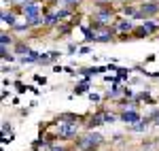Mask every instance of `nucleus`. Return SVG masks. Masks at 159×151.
Segmentation results:
<instances>
[{
    "instance_id": "1",
    "label": "nucleus",
    "mask_w": 159,
    "mask_h": 151,
    "mask_svg": "<svg viewBox=\"0 0 159 151\" xmlns=\"http://www.w3.org/2000/svg\"><path fill=\"white\" fill-rule=\"evenodd\" d=\"M102 145V134L100 132H87L83 139H79V149L83 151H96Z\"/></svg>"
},
{
    "instance_id": "2",
    "label": "nucleus",
    "mask_w": 159,
    "mask_h": 151,
    "mask_svg": "<svg viewBox=\"0 0 159 151\" xmlns=\"http://www.w3.org/2000/svg\"><path fill=\"white\" fill-rule=\"evenodd\" d=\"M24 9H21V13H24L25 21H30V19H36V17H40V15H45V9H40V4H38L36 0H24Z\"/></svg>"
},
{
    "instance_id": "3",
    "label": "nucleus",
    "mask_w": 159,
    "mask_h": 151,
    "mask_svg": "<svg viewBox=\"0 0 159 151\" xmlns=\"http://www.w3.org/2000/svg\"><path fill=\"white\" fill-rule=\"evenodd\" d=\"M79 132V121H60L57 139H72Z\"/></svg>"
},
{
    "instance_id": "4",
    "label": "nucleus",
    "mask_w": 159,
    "mask_h": 151,
    "mask_svg": "<svg viewBox=\"0 0 159 151\" xmlns=\"http://www.w3.org/2000/svg\"><path fill=\"white\" fill-rule=\"evenodd\" d=\"M93 17L98 19V21H102V24H112V21H117L115 19V13L110 11V9H102V7H98V9H93Z\"/></svg>"
},
{
    "instance_id": "5",
    "label": "nucleus",
    "mask_w": 159,
    "mask_h": 151,
    "mask_svg": "<svg viewBox=\"0 0 159 151\" xmlns=\"http://www.w3.org/2000/svg\"><path fill=\"white\" fill-rule=\"evenodd\" d=\"M121 121L129 124V126H134L136 121H140V113H138L136 109H125V111L121 113Z\"/></svg>"
},
{
    "instance_id": "6",
    "label": "nucleus",
    "mask_w": 159,
    "mask_h": 151,
    "mask_svg": "<svg viewBox=\"0 0 159 151\" xmlns=\"http://www.w3.org/2000/svg\"><path fill=\"white\" fill-rule=\"evenodd\" d=\"M140 11L144 13V17L148 19V15L159 13V4H157V2H142V4H140Z\"/></svg>"
},
{
    "instance_id": "7",
    "label": "nucleus",
    "mask_w": 159,
    "mask_h": 151,
    "mask_svg": "<svg viewBox=\"0 0 159 151\" xmlns=\"http://www.w3.org/2000/svg\"><path fill=\"white\" fill-rule=\"evenodd\" d=\"M61 19H60V11H47L45 9V26H55V24H60Z\"/></svg>"
},
{
    "instance_id": "8",
    "label": "nucleus",
    "mask_w": 159,
    "mask_h": 151,
    "mask_svg": "<svg viewBox=\"0 0 159 151\" xmlns=\"http://www.w3.org/2000/svg\"><path fill=\"white\" fill-rule=\"evenodd\" d=\"M2 24L4 26H9V28H15L17 26V19H15V13H11V11H2Z\"/></svg>"
},
{
    "instance_id": "9",
    "label": "nucleus",
    "mask_w": 159,
    "mask_h": 151,
    "mask_svg": "<svg viewBox=\"0 0 159 151\" xmlns=\"http://www.w3.org/2000/svg\"><path fill=\"white\" fill-rule=\"evenodd\" d=\"M115 30H117V32H121V34H127V32H132V30H134V24H132V21H119V19H117V28H115Z\"/></svg>"
},
{
    "instance_id": "10",
    "label": "nucleus",
    "mask_w": 159,
    "mask_h": 151,
    "mask_svg": "<svg viewBox=\"0 0 159 151\" xmlns=\"http://www.w3.org/2000/svg\"><path fill=\"white\" fill-rule=\"evenodd\" d=\"M57 121H79V115H74V113H61L60 117H57Z\"/></svg>"
},
{
    "instance_id": "11",
    "label": "nucleus",
    "mask_w": 159,
    "mask_h": 151,
    "mask_svg": "<svg viewBox=\"0 0 159 151\" xmlns=\"http://www.w3.org/2000/svg\"><path fill=\"white\" fill-rule=\"evenodd\" d=\"M142 26L147 28V32H148V34H155V32L159 30L157 24H155V21H151V19H144V24H142Z\"/></svg>"
},
{
    "instance_id": "12",
    "label": "nucleus",
    "mask_w": 159,
    "mask_h": 151,
    "mask_svg": "<svg viewBox=\"0 0 159 151\" xmlns=\"http://www.w3.org/2000/svg\"><path fill=\"white\" fill-rule=\"evenodd\" d=\"M148 128V121L147 119H140V121H136L134 126H132V130H134V132H142V130H147Z\"/></svg>"
},
{
    "instance_id": "13",
    "label": "nucleus",
    "mask_w": 159,
    "mask_h": 151,
    "mask_svg": "<svg viewBox=\"0 0 159 151\" xmlns=\"http://www.w3.org/2000/svg\"><path fill=\"white\" fill-rule=\"evenodd\" d=\"M30 51H32V49H30L28 45H24V43H19V45L15 47V53H17V55H28Z\"/></svg>"
},
{
    "instance_id": "14",
    "label": "nucleus",
    "mask_w": 159,
    "mask_h": 151,
    "mask_svg": "<svg viewBox=\"0 0 159 151\" xmlns=\"http://www.w3.org/2000/svg\"><path fill=\"white\" fill-rule=\"evenodd\" d=\"M11 43H13L11 34H7V32H2V34H0V45H2V47H9Z\"/></svg>"
},
{
    "instance_id": "15",
    "label": "nucleus",
    "mask_w": 159,
    "mask_h": 151,
    "mask_svg": "<svg viewBox=\"0 0 159 151\" xmlns=\"http://www.w3.org/2000/svg\"><path fill=\"white\" fill-rule=\"evenodd\" d=\"M2 60H4V62H7V60L13 62V53L9 51V47H2Z\"/></svg>"
},
{
    "instance_id": "16",
    "label": "nucleus",
    "mask_w": 159,
    "mask_h": 151,
    "mask_svg": "<svg viewBox=\"0 0 159 151\" xmlns=\"http://www.w3.org/2000/svg\"><path fill=\"white\" fill-rule=\"evenodd\" d=\"M55 2H60L61 7H74V4H79L81 0H55Z\"/></svg>"
},
{
    "instance_id": "17",
    "label": "nucleus",
    "mask_w": 159,
    "mask_h": 151,
    "mask_svg": "<svg viewBox=\"0 0 159 151\" xmlns=\"http://www.w3.org/2000/svg\"><path fill=\"white\" fill-rule=\"evenodd\" d=\"M134 32L138 34V38H142V36H148V32H147V28H144V26H140V28H136Z\"/></svg>"
},
{
    "instance_id": "18",
    "label": "nucleus",
    "mask_w": 159,
    "mask_h": 151,
    "mask_svg": "<svg viewBox=\"0 0 159 151\" xmlns=\"http://www.w3.org/2000/svg\"><path fill=\"white\" fill-rule=\"evenodd\" d=\"M115 119H117V117H115L112 113H108V111H104V124H112Z\"/></svg>"
},
{
    "instance_id": "19",
    "label": "nucleus",
    "mask_w": 159,
    "mask_h": 151,
    "mask_svg": "<svg viewBox=\"0 0 159 151\" xmlns=\"http://www.w3.org/2000/svg\"><path fill=\"white\" fill-rule=\"evenodd\" d=\"M123 13H125V15H136V11L132 9V7H125V9H123Z\"/></svg>"
},
{
    "instance_id": "20",
    "label": "nucleus",
    "mask_w": 159,
    "mask_h": 151,
    "mask_svg": "<svg viewBox=\"0 0 159 151\" xmlns=\"http://www.w3.org/2000/svg\"><path fill=\"white\" fill-rule=\"evenodd\" d=\"M89 100H93V102H100V96H98V94H89Z\"/></svg>"
},
{
    "instance_id": "21",
    "label": "nucleus",
    "mask_w": 159,
    "mask_h": 151,
    "mask_svg": "<svg viewBox=\"0 0 159 151\" xmlns=\"http://www.w3.org/2000/svg\"><path fill=\"white\" fill-rule=\"evenodd\" d=\"M49 55H51V62H53V60H57V58H60V53H57V51H51Z\"/></svg>"
},
{
    "instance_id": "22",
    "label": "nucleus",
    "mask_w": 159,
    "mask_h": 151,
    "mask_svg": "<svg viewBox=\"0 0 159 151\" xmlns=\"http://www.w3.org/2000/svg\"><path fill=\"white\" fill-rule=\"evenodd\" d=\"M79 51H81V55H85V53H89V47H81Z\"/></svg>"
},
{
    "instance_id": "23",
    "label": "nucleus",
    "mask_w": 159,
    "mask_h": 151,
    "mask_svg": "<svg viewBox=\"0 0 159 151\" xmlns=\"http://www.w3.org/2000/svg\"><path fill=\"white\" fill-rule=\"evenodd\" d=\"M51 151H66L64 147H51Z\"/></svg>"
},
{
    "instance_id": "24",
    "label": "nucleus",
    "mask_w": 159,
    "mask_h": 151,
    "mask_svg": "<svg viewBox=\"0 0 159 151\" xmlns=\"http://www.w3.org/2000/svg\"><path fill=\"white\" fill-rule=\"evenodd\" d=\"M155 124H157V126H159V115H157V117H155Z\"/></svg>"
},
{
    "instance_id": "25",
    "label": "nucleus",
    "mask_w": 159,
    "mask_h": 151,
    "mask_svg": "<svg viewBox=\"0 0 159 151\" xmlns=\"http://www.w3.org/2000/svg\"><path fill=\"white\" fill-rule=\"evenodd\" d=\"M98 2H110V0H98Z\"/></svg>"
}]
</instances>
